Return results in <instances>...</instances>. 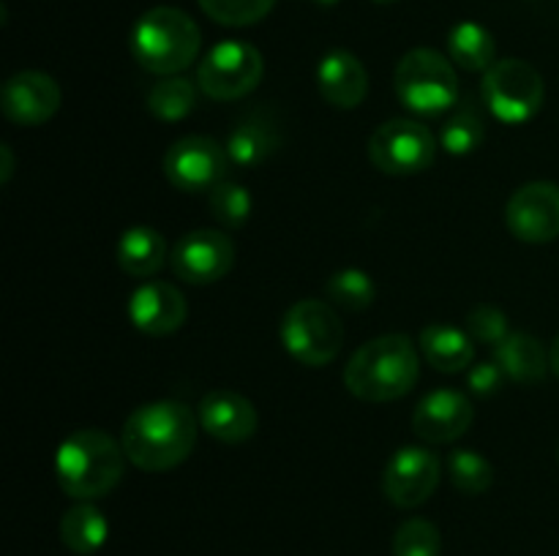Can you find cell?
<instances>
[{"label":"cell","mask_w":559,"mask_h":556,"mask_svg":"<svg viewBox=\"0 0 559 556\" xmlns=\"http://www.w3.org/2000/svg\"><path fill=\"white\" fill-rule=\"evenodd\" d=\"M200 418L180 401H151L126 418L120 442L142 472H169L194 452Z\"/></svg>","instance_id":"cell-1"},{"label":"cell","mask_w":559,"mask_h":556,"mask_svg":"<svg viewBox=\"0 0 559 556\" xmlns=\"http://www.w3.org/2000/svg\"><path fill=\"white\" fill-rule=\"evenodd\" d=\"M418 347L404 333L371 338L344 365V387L369 403L399 401L418 385Z\"/></svg>","instance_id":"cell-2"},{"label":"cell","mask_w":559,"mask_h":556,"mask_svg":"<svg viewBox=\"0 0 559 556\" xmlns=\"http://www.w3.org/2000/svg\"><path fill=\"white\" fill-rule=\"evenodd\" d=\"M126 461L123 442L102 428H80L58 445L55 478L71 499L96 501L118 488Z\"/></svg>","instance_id":"cell-3"},{"label":"cell","mask_w":559,"mask_h":556,"mask_svg":"<svg viewBox=\"0 0 559 556\" xmlns=\"http://www.w3.org/2000/svg\"><path fill=\"white\" fill-rule=\"evenodd\" d=\"M200 27L186 11L156 5L131 27L129 47L136 63L158 76H175L189 69L200 55Z\"/></svg>","instance_id":"cell-4"},{"label":"cell","mask_w":559,"mask_h":556,"mask_svg":"<svg viewBox=\"0 0 559 556\" xmlns=\"http://www.w3.org/2000/svg\"><path fill=\"white\" fill-rule=\"evenodd\" d=\"M393 90L404 109L424 118L448 112L459 98V76L453 60L437 49H409L396 65Z\"/></svg>","instance_id":"cell-5"},{"label":"cell","mask_w":559,"mask_h":556,"mask_svg":"<svg viewBox=\"0 0 559 556\" xmlns=\"http://www.w3.org/2000/svg\"><path fill=\"white\" fill-rule=\"evenodd\" d=\"M282 347L289 358L309 368H322L333 363L344 347V325L336 309L328 300H298L289 305L278 327Z\"/></svg>","instance_id":"cell-6"},{"label":"cell","mask_w":559,"mask_h":556,"mask_svg":"<svg viewBox=\"0 0 559 556\" xmlns=\"http://www.w3.org/2000/svg\"><path fill=\"white\" fill-rule=\"evenodd\" d=\"M486 109L506 125H522L540 112L546 101L544 76L519 58H502L484 74L480 85Z\"/></svg>","instance_id":"cell-7"},{"label":"cell","mask_w":559,"mask_h":556,"mask_svg":"<svg viewBox=\"0 0 559 556\" xmlns=\"http://www.w3.org/2000/svg\"><path fill=\"white\" fill-rule=\"evenodd\" d=\"M265 76V60L249 41L216 44L197 69V85L213 101H238L254 93Z\"/></svg>","instance_id":"cell-8"},{"label":"cell","mask_w":559,"mask_h":556,"mask_svg":"<svg viewBox=\"0 0 559 556\" xmlns=\"http://www.w3.org/2000/svg\"><path fill=\"white\" fill-rule=\"evenodd\" d=\"M435 158L437 136L415 120H385L369 136V161L385 174L404 178V174L426 172Z\"/></svg>","instance_id":"cell-9"},{"label":"cell","mask_w":559,"mask_h":556,"mask_svg":"<svg viewBox=\"0 0 559 556\" xmlns=\"http://www.w3.org/2000/svg\"><path fill=\"white\" fill-rule=\"evenodd\" d=\"M229 167L233 158L227 145L205 134H191L173 142L164 156V174L183 194L213 191L218 183L229 180Z\"/></svg>","instance_id":"cell-10"},{"label":"cell","mask_w":559,"mask_h":556,"mask_svg":"<svg viewBox=\"0 0 559 556\" xmlns=\"http://www.w3.org/2000/svg\"><path fill=\"white\" fill-rule=\"evenodd\" d=\"M442 478V463L429 447L407 445L393 452L382 472V494L402 510H413L431 499Z\"/></svg>","instance_id":"cell-11"},{"label":"cell","mask_w":559,"mask_h":556,"mask_svg":"<svg viewBox=\"0 0 559 556\" xmlns=\"http://www.w3.org/2000/svg\"><path fill=\"white\" fill-rule=\"evenodd\" d=\"M235 265V243L218 229L186 232L169 251V267L183 283L207 287L229 276Z\"/></svg>","instance_id":"cell-12"},{"label":"cell","mask_w":559,"mask_h":556,"mask_svg":"<svg viewBox=\"0 0 559 556\" xmlns=\"http://www.w3.org/2000/svg\"><path fill=\"white\" fill-rule=\"evenodd\" d=\"M506 223L522 243L544 245L559 238V185L535 180L511 194L506 205Z\"/></svg>","instance_id":"cell-13"},{"label":"cell","mask_w":559,"mask_h":556,"mask_svg":"<svg viewBox=\"0 0 559 556\" xmlns=\"http://www.w3.org/2000/svg\"><path fill=\"white\" fill-rule=\"evenodd\" d=\"M475 418L473 401L451 387L426 392L413 412V431L429 445H451L462 439Z\"/></svg>","instance_id":"cell-14"},{"label":"cell","mask_w":559,"mask_h":556,"mask_svg":"<svg viewBox=\"0 0 559 556\" xmlns=\"http://www.w3.org/2000/svg\"><path fill=\"white\" fill-rule=\"evenodd\" d=\"M63 104V90L44 71H20L9 76L0 96L3 114L16 125H44L58 114Z\"/></svg>","instance_id":"cell-15"},{"label":"cell","mask_w":559,"mask_h":556,"mask_svg":"<svg viewBox=\"0 0 559 556\" xmlns=\"http://www.w3.org/2000/svg\"><path fill=\"white\" fill-rule=\"evenodd\" d=\"M129 319L140 333L153 338L173 336L189 316L183 292L169 281H145L129 294Z\"/></svg>","instance_id":"cell-16"},{"label":"cell","mask_w":559,"mask_h":556,"mask_svg":"<svg viewBox=\"0 0 559 556\" xmlns=\"http://www.w3.org/2000/svg\"><path fill=\"white\" fill-rule=\"evenodd\" d=\"M197 418H200L202 431L224 445H240V442L251 439L260 425L254 403L243 392L227 390V387L207 392L200 401Z\"/></svg>","instance_id":"cell-17"},{"label":"cell","mask_w":559,"mask_h":556,"mask_svg":"<svg viewBox=\"0 0 559 556\" xmlns=\"http://www.w3.org/2000/svg\"><path fill=\"white\" fill-rule=\"evenodd\" d=\"M320 96L336 109H355L369 93V71L349 49H331L317 65Z\"/></svg>","instance_id":"cell-18"},{"label":"cell","mask_w":559,"mask_h":556,"mask_svg":"<svg viewBox=\"0 0 559 556\" xmlns=\"http://www.w3.org/2000/svg\"><path fill=\"white\" fill-rule=\"evenodd\" d=\"M418 349L431 368L442 374H459L475 363V341L467 330L448 322H431L420 330Z\"/></svg>","instance_id":"cell-19"},{"label":"cell","mask_w":559,"mask_h":556,"mask_svg":"<svg viewBox=\"0 0 559 556\" xmlns=\"http://www.w3.org/2000/svg\"><path fill=\"white\" fill-rule=\"evenodd\" d=\"M495 360L506 371L508 379L516 385H538L546 371H551L549 352L544 349V343L533 333L524 330H513L506 341L497 343Z\"/></svg>","instance_id":"cell-20"},{"label":"cell","mask_w":559,"mask_h":556,"mask_svg":"<svg viewBox=\"0 0 559 556\" xmlns=\"http://www.w3.org/2000/svg\"><path fill=\"white\" fill-rule=\"evenodd\" d=\"M115 256H118V265L126 276L151 278L169 262V249L158 229L131 227L120 234Z\"/></svg>","instance_id":"cell-21"},{"label":"cell","mask_w":559,"mask_h":556,"mask_svg":"<svg viewBox=\"0 0 559 556\" xmlns=\"http://www.w3.org/2000/svg\"><path fill=\"white\" fill-rule=\"evenodd\" d=\"M60 540L76 556H93L107 545L109 521L93 501H76L60 518Z\"/></svg>","instance_id":"cell-22"},{"label":"cell","mask_w":559,"mask_h":556,"mask_svg":"<svg viewBox=\"0 0 559 556\" xmlns=\"http://www.w3.org/2000/svg\"><path fill=\"white\" fill-rule=\"evenodd\" d=\"M276 147V123H271L265 114H249V118H243L233 131H229L227 153L229 158H233L235 167H257V164L267 161Z\"/></svg>","instance_id":"cell-23"},{"label":"cell","mask_w":559,"mask_h":556,"mask_svg":"<svg viewBox=\"0 0 559 556\" xmlns=\"http://www.w3.org/2000/svg\"><path fill=\"white\" fill-rule=\"evenodd\" d=\"M448 55L459 69L469 74H478V71L486 74L497 63V41L478 22H459L448 33Z\"/></svg>","instance_id":"cell-24"},{"label":"cell","mask_w":559,"mask_h":556,"mask_svg":"<svg viewBox=\"0 0 559 556\" xmlns=\"http://www.w3.org/2000/svg\"><path fill=\"white\" fill-rule=\"evenodd\" d=\"M197 87L200 85L180 74L162 76V82H156L147 93V109H151L153 118L164 120V123H178L194 112Z\"/></svg>","instance_id":"cell-25"},{"label":"cell","mask_w":559,"mask_h":556,"mask_svg":"<svg viewBox=\"0 0 559 556\" xmlns=\"http://www.w3.org/2000/svg\"><path fill=\"white\" fill-rule=\"evenodd\" d=\"M328 303L347 311H366L377 298L374 278L360 267H344L336 270L325 283Z\"/></svg>","instance_id":"cell-26"},{"label":"cell","mask_w":559,"mask_h":556,"mask_svg":"<svg viewBox=\"0 0 559 556\" xmlns=\"http://www.w3.org/2000/svg\"><path fill=\"white\" fill-rule=\"evenodd\" d=\"M448 474H451L453 488L467 496L486 494L495 483V467H491L489 458L478 450H469V447L453 450L448 456Z\"/></svg>","instance_id":"cell-27"},{"label":"cell","mask_w":559,"mask_h":556,"mask_svg":"<svg viewBox=\"0 0 559 556\" xmlns=\"http://www.w3.org/2000/svg\"><path fill=\"white\" fill-rule=\"evenodd\" d=\"M484 120L473 107L456 109L440 129V147L451 156H469L484 145Z\"/></svg>","instance_id":"cell-28"},{"label":"cell","mask_w":559,"mask_h":556,"mask_svg":"<svg viewBox=\"0 0 559 556\" xmlns=\"http://www.w3.org/2000/svg\"><path fill=\"white\" fill-rule=\"evenodd\" d=\"M207 207H211L213 218L227 229H240L249 223L251 210H254V200H251L249 189L235 180H224L216 189L207 191Z\"/></svg>","instance_id":"cell-29"},{"label":"cell","mask_w":559,"mask_h":556,"mask_svg":"<svg viewBox=\"0 0 559 556\" xmlns=\"http://www.w3.org/2000/svg\"><path fill=\"white\" fill-rule=\"evenodd\" d=\"M197 3L218 25L246 27L265 20L276 0H197Z\"/></svg>","instance_id":"cell-30"},{"label":"cell","mask_w":559,"mask_h":556,"mask_svg":"<svg viewBox=\"0 0 559 556\" xmlns=\"http://www.w3.org/2000/svg\"><path fill=\"white\" fill-rule=\"evenodd\" d=\"M440 529L429 518H409L393 534V556H440Z\"/></svg>","instance_id":"cell-31"},{"label":"cell","mask_w":559,"mask_h":556,"mask_svg":"<svg viewBox=\"0 0 559 556\" xmlns=\"http://www.w3.org/2000/svg\"><path fill=\"white\" fill-rule=\"evenodd\" d=\"M467 333L473 336L475 343H486V347H497L511 336V325H508V314L497 305H475L467 314Z\"/></svg>","instance_id":"cell-32"},{"label":"cell","mask_w":559,"mask_h":556,"mask_svg":"<svg viewBox=\"0 0 559 556\" xmlns=\"http://www.w3.org/2000/svg\"><path fill=\"white\" fill-rule=\"evenodd\" d=\"M506 371L500 368L497 360H484V363H473L467 368V387L475 396H495L502 387Z\"/></svg>","instance_id":"cell-33"},{"label":"cell","mask_w":559,"mask_h":556,"mask_svg":"<svg viewBox=\"0 0 559 556\" xmlns=\"http://www.w3.org/2000/svg\"><path fill=\"white\" fill-rule=\"evenodd\" d=\"M0 156H3V174H0V180H3V183H9L11 172H14V156H11V147L9 145L0 147Z\"/></svg>","instance_id":"cell-34"},{"label":"cell","mask_w":559,"mask_h":556,"mask_svg":"<svg viewBox=\"0 0 559 556\" xmlns=\"http://www.w3.org/2000/svg\"><path fill=\"white\" fill-rule=\"evenodd\" d=\"M549 365H551V371H555V376L559 379V336L555 338V341H551V347H549Z\"/></svg>","instance_id":"cell-35"},{"label":"cell","mask_w":559,"mask_h":556,"mask_svg":"<svg viewBox=\"0 0 559 556\" xmlns=\"http://www.w3.org/2000/svg\"><path fill=\"white\" fill-rule=\"evenodd\" d=\"M314 3H320V5H333V3H338V0H314Z\"/></svg>","instance_id":"cell-36"},{"label":"cell","mask_w":559,"mask_h":556,"mask_svg":"<svg viewBox=\"0 0 559 556\" xmlns=\"http://www.w3.org/2000/svg\"><path fill=\"white\" fill-rule=\"evenodd\" d=\"M374 3H380V5H388V3H396V0H374Z\"/></svg>","instance_id":"cell-37"},{"label":"cell","mask_w":559,"mask_h":556,"mask_svg":"<svg viewBox=\"0 0 559 556\" xmlns=\"http://www.w3.org/2000/svg\"><path fill=\"white\" fill-rule=\"evenodd\" d=\"M557 458H559V450H557Z\"/></svg>","instance_id":"cell-38"}]
</instances>
